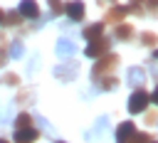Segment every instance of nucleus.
Masks as SVG:
<instances>
[{
    "instance_id": "nucleus-30",
    "label": "nucleus",
    "mask_w": 158,
    "mask_h": 143,
    "mask_svg": "<svg viewBox=\"0 0 158 143\" xmlns=\"http://www.w3.org/2000/svg\"><path fill=\"white\" fill-rule=\"evenodd\" d=\"M2 17H5V12H2V7H0V25H2Z\"/></svg>"
},
{
    "instance_id": "nucleus-12",
    "label": "nucleus",
    "mask_w": 158,
    "mask_h": 143,
    "mask_svg": "<svg viewBox=\"0 0 158 143\" xmlns=\"http://www.w3.org/2000/svg\"><path fill=\"white\" fill-rule=\"evenodd\" d=\"M81 35H84V39H96V37H101L104 35V22H91V25H86L84 30H81Z\"/></svg>"
},
{
    "instance_id": "nucleus-1",
    "label": "nucleus",
    "mask_w": 158,
    "mask_h": 143,
    "mask_svg": "<svg viewBox=\"0 0 158 143\" xmlns=\"http://www.w3.org/2000/svg\"><path fill=\"white\" fill-rule=\"evenodd\" d=\"M121 59H118V54H101L99 59H96V64H94V69H91V79L94 81H99L101 76H109V74H114V69H116V64H118Z\"/></svg>"
},
{
    "instance_id": "nucleus-19",
    "label": "nucleus",
    "mask_w": 158,
    "mask_h": 143,
    "mask_svg": "<svg viewBox=\"0 0 158 143\" xmlns=\"http://www.w3.org/2000/svg\"><path fill=\"white\" fill-rule=\"evenodd\" d=\"M2 84H7V86H17V84H20V76H17L15 72H7V74H2Z\"/></svg>"
},
{
    "instance_id": "nucleus-23",
    "label": "nucleus",
    "mask_w": 158,
    "mask_h": 143,
    "mask_svg": "<svg viewBox=\"0 0 158 143\" xmlns=\"http://www.w3.org/2000/svg\"><path fill=\"white\" fill-rule=\"evenodd\" d=\"M17 101H20V104H25V101H32V91H20Z\"/></svg>"
},
{
    "instance_id": "nucleus-4",
    "label": "nucleus",
    "mask_w": 158,
    "mask_h": 143,
    "mask_svg": "<svg viewBox=\"0 0 158 143\" xmlns=\"http://www.w3.org/2000/svg\"><path fill=\"white\" fill-rule=\"evenodd\" d=\"M77 72H79V64H77V62H67V64L54 67V76L62 79V81H72V79L77 76Z\"/></svg>"
},
{
    "instance_id": "nucleus-33",
    "label": "nucleus",
    "mask_w": 158,
    "mask_h": 143,
    "mask_svg": "<svg viewBox=\"0 0 158 143\" xmlns=\"http://www.w3.org/2000/svg\"><path fill=\"white\" fill-rule=\"evenodd\" d=\"M0 143H7V141H5V138H0Z\"/></svg>"
},
{
    "instance_id": "nucleus-26",
    "label": "nucleus",
    "mask_w": 158,
    "mask_h": 143,
    "mask_svg": "<svg viewBox=\"0 0 158 143\" xmlns=\"http://www.w3.org/2000/svg\"><path fill=\"white\" fill-rule=\"evenodd\" d=\"M146 5H148V7H153V10H158V0H146Z\"/></svg>"
},
{
    "instance_id": "nucleus-21",
    "label": "nucleus",
    "mask_w": 158,
    "mask_h": 143,
    "mask_svg": "<svg viewBox=\"0 0 158 143\" xmlns=\"http://www.w3.org/2000/svg\"><path fill=\"white\" fill-rule=\"evenodd\" d=\"M151 141V136L148 133H138V131H133V136L128 138V143H148Z\"/></svg>"
},
{
    "instance_id": "nucleus-7",
    "label": "nucleus",
    "mask_w": 158,
    "mask_h": 143,
    "mask_svg": "<svg viewBox=\"0 0 158 143\" xmlns=\"http://www.w3.org/2000/svg\"><path fill=\"white\" fill-rule=\"evenodd\" d=\"M17 12L22 17H27V20H37L40 17V5H37V0H20Z\"/></svg>"
},
{
    "instance_id": "nucleus-11",
    "label": "nucleus",
    "mask_w": 158,
    "mask_h": 143,
    "mask_svg": "<svg viewBox=\"0 0 158 143\" xmlns=\"http://www.w3.org/2000/svg\"><path fill=\"white\" fill-rule=\"evenodd\" d=\"M57 57H62V59H67V57H74V52H77V47H74V42L72 39H59L57 42Z\"/></svg>"
},
{
    "instance_id": "nucleus-10",
    "label": "nucleus",
    "mask_w": 158,
    "mask_h": 143,
    "mask_svg": "<svg viewBox=\"0 0 158 143\" xmlns=\"http://www.w3.org/2000/svg\"><path fill=\"white\" fill-rule=\"evenodd\" d=\"M133 131H136V123L133 121H123L116 128V143H128V138L133 136Z\"/></svg>"
},
{
    "instance_id": "nucleus-22",
    "label": "nucleus",
    "mask_w": 158,
    "mask_h": 143,
    "mask_svg": "<svg viewBox=\"0 0 158 143\" xmlns=\"http://www.w3.org/2000/svg\"><path fill=\"white\" fill-rule=\"evenodd\" d=\"M141 5H146V0H128V10H131V12H136V15H143Z\"/></svg>"
},
{
    "instance_id": "nucleus-24",
    "label": "nucleus",
    "mask_w": 158,
    "mask_h": 143,
    "mask_svg": "<svg viewBox=\"0 0 158 143\" xmlns=\"http://www.w3.org/2000/svg\"><path fill=\"white\" fill-rule=\"evenodd\" d=\"M156 121H158V113H156V111H148V113H146V123L151 126V123H156Z\"/></svg>"
},
{
    "instance_id": "nucleus-27",
    "label": "nucleus",
    "mask_w": 158,
    "mask_h": 143,
    "mask_svg": "<svg viewBox=\"0 0 158 143\" xmlns=\"http://www.w3.org/2000/svg\"><path fill=\"white\" fill-rule=\"evenodd\" d=\"M151 101H153V104H156V106H158V86H156V91H153V94H151Z\"/></svg>"
},
{
    "instance_id": "nucleus-35",
    "label": "nucleus",
    "mask_w": 158,
    "mask_h": 143,
    "mask_svg": "<svg viewBox=\"0 0 158 143\" xmlns=\"http://www.w3.org/2000/svg\"><path fill=\"white\" fill-rule=\"evenodd\" d=\"M148 143H156V141H148Z\"/></svg>"
},
{
    "instance_id": "nucleus-18",
    "label": "nucleus",
    "mask_w": 158,
    "mask_h": 143,
    "mask_svg": "<svg viewBox=\"0 0 158 143\" xmlns=\"http://www.w3.org/2000/svg\"><path fill=\"white\" fill-rule=\"evenodd\" d=\"M25 54V47H22V42L17 39V42H12L10 44V52H7V57H12V59H20Z\"/></svg>"
},
{
    "instance_id": "nucleus-25",
    "label": "nucleus",
    "mask_w": 158,
    "mask_h": 143,
    "mask_svg": "<svg viewBox=\"0 0 158 143\" xmlns=\"http://www.w3.org/2000/svg\"><path fill=\"white\" fill-rule=\"evenodd\" d=\"M5 62H7V52L5 47H0V67H5Z\"/></svg>"
},
{
    "instance_id": "nucleus-17",
    "label": "nucleus",
    "mask_w": 158,
    "mask_h": 143,
    "mask_svg": "<svg viewBox=\"0 0 158 143\" xmlns=\"http://www.w3.org/2000/svg\"><path fill=\"white\" fill-rule=\"evenodd\" d=\"M138 39H141V44H143V47H156V44H158V37H156L153 32H141V37H138Z\"/></svg>"
},
{
    "instance_id": "nucleus-14",
    "label": "nucleus",
    "mask_w": 158,
    "mask_h": 143,
    "mask_svg": "<svg viewBox=\"0 0 158 143\" xmlns=\"http://www.w3.org/2000/svg\"><path fill=\"white\" fill-rule=\"evenodd\" d=\"M22 22V15L17 12V10H12V12H5V17H2V25L5 27H17Z\"/></svg>"
},
{
    "instance_id": "nucleus-6",
    "label": "nucleus",
    "mask_w": 158,
    "mask_h": 143,
    "mask_svg": "<svg viewBox=\"0 0 158 143\" xmlns=\"http://www.w3.org/2000/svg\"><path fill=\"white\" fill-rule=\"evenodd\" d=\"M131 10H128V5H114L106 15H104V22H111V25H118V22H123V17L128 15Z\"/></svg>"
},
{
    "instance_id": "nucleus-28",
    "label": "nucleus",
    "mask_w": 158,
    "mask_h": 143,
    "mask_svg": "<svg viewBox=\"0 0 158 143\" xmlns=\"http://www.w3.org/2000/svg\"><path fill=\"white\" fill-rule=\"evenodd\" d=\"M7 44V39H5V35H0V47H5Z\"/></svg>"
},
{
    "instance_id": "nucleus-9",
    "label": "nucleus",
    "mask_w": 158,
    "mask_h": 143,
    "mask_svg": "<svg viewBox=\"0 0 158 143\" xmlns=\"http://www.w3.org/2000/svg\"><path fill=\"white\" fill-rule=\"evenodd\" d=\"M143 84H146V72L141 67H128V86L143 89Z\"/></svg>"
},
{
    "instance_id": "nucleus-16",
    "label": "nucleus",
    "mask_w": 158,
    "mask_h": 143,
    "mask_svg": "<svg viewBox=\"0 0 158 143\" xmlns=\"http://www.w3.org/2000/svg\"><path fill=\"white\" fill-rule=\"evenodd\" d=\"M27 126H32V116H30L27 111L17 113V118H15V128H27Z\"/></svg>"
},
{
    "instance_id": "nucleus-31",
    "label": "nucleus",
    "mask_w": 158,
    "mask_h": 143,
    "mask_svg": "<svg viewBox=\"0 0 158 143\" xmlns=\"http://www.w3.org/2000/svg\"><path fill=\"white\" fill-rule=\"evenodd\" d=\"M96 2H99V5H104V2H114V0H96Z\"/></svg>"
},
{
    "instance_id": "nucleus-13",
    "label": "nucleus",
    "mask_w": 158,
    "mask_h": 143,
    "mask_svg": "<svg viewBox=\"0 0 158 143\" xmlns=\"http://www.w3.org/2000/svg\"><path fill=\"white\" fill-rule=\"evenodd\" d=\"M116 39H121V42L133 39V27L126 25V22H118V25H116Z\"/></svg>"
},
{
    "instance_id": "nucleus-8",
    "label": "nucleus",
    "mask_w": 158,
    "mask_h": 143,
    "mask_svg": "<svg viewBox=\"0 0 158 143\" xmlns=\"http://www.w3.org/2000/svg\"><path fill=\"white\" fill-rule=\"evenodd\" d=\"M40 138V131L35 126H27V128H15V143H35Z\"/></svg>"
},
{
    "instance_id": "nucleus-2",
    "label": "nucleus",
    "mask_w": 158,
    "mask_h": 143,
    "mask_svg": "<svg viewBox=\"0 0 158 143\" xmlns=\"http://www.w3.org/2000/svg\"><path fill=\"white\" fill-rule=\"evenodd\" d=\"M148 101H151V94L146 89H133L131 99H128V111L131 113H141L148 108Z\"/></svg>"
},
{
    "instance_id": "nucleus-5",
    "label": "nucleus",
    "mask_w": 158,
    "mask_h": 143,
    "mask_svg": "<svg viewBox=\"0 0 158 143\" xmlns=\"http://www.w3.org/2000/svg\"><path fill=\"white\" fill-rule=\"evenodd\" d=\"M64 12H67V17L69 20H74V22H79V20H84V2L81 0H69V2H64Z\"/></svg>"
},
{
    "instance_id": "nucleus-34",
    "label": "nucleus",
    "mask_w": 158,
    "mask_h": 143,
    "mask_svg": "<svg viewBox=\"0 0 158 143\" xmlns=\"http://www.w3.org/2000/svg\"><path fill=\"white\" fill-rule=\"evenodd\" d=\"M54 143H67V141H54Z\"/></svg>"
},
{
    "instance_id": "nucleus-20",
    "label": "nucleus",
    "mask_w": 158,
    "mask_h": 143,
    "mask_svg": "<svg viewBox=\"0 0 158 143\" xmlns=\"http://www.w3.org/2000/svg\"><path fill=\"white\" fill-rule=\"evenodd\" d=\"M47 2H49L52 15H62V12H64V2H62V0H47Z\"/></svg>"
},
{
    "instance_id": "nucleus-32",
    "label": "nucleus",
    "mask_w": 158,
    "mask_h": 143,
    "mask_svg": "<svg viewBox=\"0 0 158 143\" xmlns=\"http://www.w3.org/2000/svg\"><path fill=\"white\" fill-rule=\"evenodd\" d=\"M153 59H158V49H156V52H153Z\"/></svg>"
},
{
    "instance_id": "nucleus-3",
    "label": "nucleus",
    "mask_w": 158,
    "mask_h": 143,
    "mask_svg": "<svg viewBox=\"0 0 158 143\" xmlns=\"http://www.w3.org/2000/svg\"><path fill=\"white\" fill-rule=\"evenodd\" d=\"M109 47H111V39L101 35V37H96V39H91V42H89V47L84 49V54H86V57H91V59H99L101 54H106V52H109Z\"/></svg>"
},
{
    "instance_id": "nucleus-29",
    "label": "nucleus",
    "mask_w": 158,
    "mask_h": 143,
    "mask_svg": "<svg viewBox=\"0 0 158 143\" xmlns=\"http://www.w3.org/2000/svg\"><path fill=\"white\" fill-rule=\"evenodd\" d=\"M151 74H153V76L158 79V67H151Z\"/></svg>"
},
{
    "instance_id": "nucleus-15",
    "label": "nucleus",
    "mask_w": 158,
    "mask_h": 143,
    "mask_svg": "<svg viewBox=\"0 0 158 143\" xmlns=\"http://www.w3.org/2000/svg\"><path fill=\"white\" fill-rule=\"evenodd\" d=\"M96 84H101V89H106V91H111V89H116L118 86V79L114 76V74H109V76H101Z\"/></svg>"
}]
</instances>
